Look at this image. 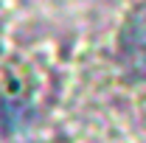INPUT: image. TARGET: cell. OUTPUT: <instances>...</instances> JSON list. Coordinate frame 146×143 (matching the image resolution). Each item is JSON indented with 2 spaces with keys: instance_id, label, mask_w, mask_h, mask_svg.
<instances>
[{
  "instance_id": "1",
  "label": "cell",
  "mask_w": 146,
  "mask_h": 143,
  "mask_svg": "<svg viewBox=\"0 0 146 143\" xmlns=\"http://www.w3.org/2000/svg\"><path fill=\"white\" fill-rule=\"evenodd\" d=\"M121 59L135 76L146 79V6L129 17L121 34Z\"/></svg>"
}]
</instances>
